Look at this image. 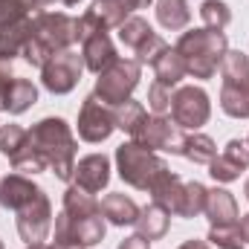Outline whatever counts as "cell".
Segmentation results:
<instances>
[{
	"label": "cell",
	"instance_id": "6da1fadb",
	"mask_svg": "<svg viewBox=\"0 0 249 249\" xmlns=\"http://www.w3.org/2000/svg\"><path fill=\"white\" fill-rule=\"evenodd\" d=\"M32 26L35 32L23 47V61L29 67L41 70L55 53L72 50V44H78V20L64 12H38Z\"/></svg>",
	"mask_w": 249,
	"mask_h": 249
},
{
	"label": "cell",
	"instance_id": "7a4b0ae2",
	"mask_svg": "<svg viewBox=\"0 0 249 249\" xmlns=\"http://www.w3.org/2000/svg\"><path fill=\"white\" fill-rule=\"evenodd\" d=\"M35 151L44 157L47 168H53V174L58 180H72V168H75V136L70 130V124L58 116H47L41 122L32 124L29 130Z\"/></svg>",
	"mask_w": 249,
	"mask_h": 249
},
{
	"label": "cell",
	"instance_id": "3957f363",
	"mask_svg": "<svg viewBox=\"0 0 249 249\" xmlns=\"http://www.w3.org/2000/svg\"><path fill=\"white\" fill-rule=\"evenodd\" d=\"M183 61H186V72L194 75V78H212L217 70H220V61L223 55L229 53V41L220 29H188L180 35L177 47H174Z\"/></svg>",
	"mask_w": 249,
	"mask_h": 249
},
{
	"label": "cell",
	"instance_id": "277c9868",
	"mask_svg": "<svg viewBox=\"0 0 249 249\" xmlns=\"http://www.w3.org/2000/svg\"><path fill=\"white\" fill-rule=\"evenodd\" d=\"M220 107L232 119H249V55L229 50L220 61Z\"/></svg>",
	"mask_w": 249,
	"mask_h": 249
},
{
	"label": "cell",
	"instance_id": "5b68a950",
	"mask_svg": "<svg viewBox=\"0 0 249 249\" xmlns=\"http://www.w3.org/2000/svg\"><path fill=\"white\" fill-rule=\"evenodd\" d=\"M116 168H119V177L130 188H139V191H151V186L157 183V177L162 171H168L165 160L157 157L154 151L142 148L139 142H122L116 148Z\"/></svg>",
	"mask_w": 249,
	"mask_h": 249
},
{
	"label": "cell",
	"instance_id": "8992f818",
	"mask_svg": "<svg viewBox=\"0 0 249 249\" xmlns=\"http://www.w3.org/2000/svg\"><path fill=\"white\" fill-rule=\"evenodd\" d=\"M139 78H142V64L136 61V58H116L107 70L99 72L93 96L102 99L110 107H119L122 102L130 99V93L136 90Z\"/></svg>",
	"mask_w": 249,
	"mask_h": 249
},
{
	"label": "cell",
	"instance_id": "52a82bcc",
	"mask_svg": "<svg viewBox=\"0 0 249 249\" xmlns=\"http://www.w3.org/2000/svg\"><path fill=\"white\" fill-rule=\"evenodd\" d=\"M0 154L12 162L15 171H29V174L47 171V162L35 151L29 130L20 124H3L0 127Z\"/></svg>",
	"mask_w": 249,
	"mask_h": 249
},
{
	"label": "cell",
	"instance_id": "ba28073f",
	"mask_svg": "<svg viewBox=\"0 0 249 249\" xmlns=\"http://www.w3.org/2000/svg\"><path fill=\"white\" fill-rule=\"evenodd\" d=\"M133 142H139L148 151H168V154H183L186 145V133L183 127L168 119V116H145V122L139 124V130L130 136Z\"/></svg>",
	"mask_w": 249,
	"mask_h": 249
},
{
	"label": "cell",
	"instance_id": "9c48e42d",
	"mask_svg": "<svg viewBox=\"0 0 249 249\" xmlns=\"http://www.w3.org/2000/svg\"><path fill=\"white\" fill-rule=\"evenodd\" d=\"M212 116V102H209V93L203 87H177L171 93V119L180 124L183 130H197L209 122Z\"/></svg>",
	"mask_w": 249,
	"mask_h": 249
},
{
	"label": "cell",
	"instance_id": "30bf717a",
	"mask_svg": "<svg viewBox=\"0 0 249 249\" xmlns=\"http://www.w3.org/2000/svg\"><path fill=\"white\" fill-rule=\"evenodd\" d=\"M15 214H18V217H15L18 235H20V241H26V247L47 241V235H50V229H53V203H50V197H47L44 188H41L26 206H20Z\"/></svg>",
	"mask_w": 249,
	"mask_h": 249
},
{
	"label": "cell",
	"instance_id": "8fae6325",
	"mask_svg": "<svg viewBox=\"0 0 249 249\" xmlns=\"http://www.w3.org/2000/svg\"><path fill=\"white\" fill-rule=\"evenodd\" d=\"M81 72H84V58L75 50H64V53H55L50 61L41 67V81H44V87L50 93L67 96L81 81Z\"/></svg>",
	"mask_w": 249,
	"mask_h": 249
},
{
	"label": "cell",
	"instance_id": "7c38bea8",
	"mask_svg": "<svg viewBox=\"0 0 249 249\" xmlns=\"http://www.w3.org/2000/svg\"><path fill=\"white\" fill-rule=\"evenodd\" d=\"M116 130V113L110 105H105L102 99H96L93 93L84 99L81 110H78V136L84 142H105L110 139V133Z\"/></svg>",
	"mask_w": 249,
	"mask_h": 249
},
{
	"label": "cell",
	"instance_id": "4fadbf2b",
	"mask_svg": "<svg viewBox=\"0 0 249 249\" xmlns=\"http://www.w3.org/2000/svg\"><path fill=\"white\" fill-rule=\"evenodd\" d=\"M110 183V160L105 154H87L72 168V186L84 188L90 194H99Z\"/></svg>",
	"mask_w": 249,
	"mask_h": 249
},
{
	"label": "cell",
	"instance_id": "5bb4252c",
	"mask_svg": "<svg viewBox=\"0 0 249 249\" xmlns=\"http://www.w3.org/2000/svg\"><path fill=\"white\" fill-rule=\"evenodd\" d=\"M32 32H35V26H32L29 15L3 20L0 23V61L12 64L18 55H23V47L29 44Z\"/></svg>",
	"mask_w": 249,
	"mask_h": 249
},
{
	"label": "cell",
	"instance_id": "9a60e30c",
	"mask_svg": "<svg viewBox=\"0 0 249 249\" xmlns=\"http://www.w3.org/2000/svg\"><path fill=\"white\" fill-rule=\"evenodd\" d=\"M81 58H84V67L90 72L99 75L102 70H107L119 55H116V47H113V41H110L107 32H93V35H87L81 41Z\"/></svg>",
	"mask_w": 249,
	"mask_h": 249
},
{
	"label": "cell",
	"instance_id": "2e32d148",
	"mask_svg": "<svg viewBox=\"0 0 249 249\" xmlns=\"http://www.w3.org/2000/svg\"><path fill=\"white\" fill-rule=\"evenodd\" d=\"M38 191H41V186L32 183L29 177H23V174H6V177L0 180V206L9 209V212H18V209L26 206Z\"/></svg>",
	"mask_w": 249,
	"mask_h": 249
},
{
	"label": "cell",
	"instance_id": "e0dca14e",
	"mask_svg": "<svg viewBox=\"0 0 249 249\" xmlns=\"http://www.w3.org/2000/svg\"><path fill=\"white\" fill-rule=\"evenodd\" d=\"M203 214L209 217L212 226H229V223H238V217H241V214H238L235 194L226 191V188H209Z\"/></svg>",
	"mask_w": 249,
	"mask_h": 249
},
{
	"label": "cell",
	"instance_id": "ac0fdd59",
	"mask_svg": "<svg viewBox=\"0 0 249 249\" xmlns=\"http://www.w3.org/2000/svg\"><path fill=\"white\" fill-rule=\"evenodd\" d=\"M99 209H102V217H105L107 223H113V226H133L136 217H139L136 200L127 197V194H119V191L107 194V197L99 203Z\"/></svg>",
	"mask_w": 249,
	"mask_h": 249
},
{
	"label": "cell",
	"instance_id": "d6986e66",
	"mask_svg": "<svg viewBox=\"0 0 249 249\" xmlns=\"http://www.w3.org/2000/svg\"><path fill=\"white\" fill-rule=\"evenodd\" d=\"M168 223H171V212L162 209L160 203H151L145 209H139V217H136V235L145 238V241H160L165 232H168Z\"/></svg>",
	"mask_w": 249,
	"mask_h": 249
},
{
	"label": "cell",
	"instance_id": "ffe728a7",
	"mask_svg": "<svg viewBox=\"0 0 249 249\" xmlns=\"http://www.w3.org/2000/svg\"><path fill=\"white\" fill-rule=\"evenodd\" d=\"M183 177L180 174H174L171 168L168 171H162L160 177H157V183L151 186V197H154V203H160L162 209H168L171 214H177V209H180V200H183Z\"/></svg>",
	"mask_w": 249,
	"mask_h": 249
},
{
	"label": "cell",
	"instance_id": "44dd1931",
	"mask_svg": "<svg viewBox=\"0 0 249 249\" xmlns=\"http://www.w3.org/2000/svg\"><path fill=\"white\" fill-rule=\"evenodd\" d=\"M154 67V75H157V81L160 84H165V87H177L183 78H186V61H183V55L177 53V50H165L157 61L151 64Z\"/></svg>",
	"mask_w": 249,
	"mask_h": 249
},
{
	"label": "cell",
	"instance_id": "7402d4cb",
	"mask_svg": "<svg viewBox=\"0 0 249 249\" xmlns=\"http://www.w3.org/2000/svg\"><path fill=\"white\" fill-rule=\"evenodd\" d=\"M35 102H38V87H35L29 78H18V75H15V81H12V87H9V96H6V113L20 116V113H26Z\"/></svg>",
	"mask_w": 249,
	"mask_h": 249
},
{
	"label": "cell",
	"instance_id": "603a6c76",
	"mask_svg": "<svg viewBox=\"0 0 249 249\" xmlns=\"http://www.w3.org/2000/svg\"><path fill=\"white\" fill-rule=\"evenodd\" d=\"M64 212H67L72 220L90 217V214H102L99 200H96L90 191H84V188H78V186H70L64 191Z\"/></svg>",
	"mask_w": 249,
	"mask_h": 249
},
{
	"label": "cell",
	"instance_id": "cb8c5ba5",
	"mask_svg": "<svg viewBox=\"0 0 249 249\" xmlns=\"http://www.w3.org/2000/svg\"><path fill=\"white\" fill-rule=\"evenodd\" d=\"M157 20L171 32L186 29L188 20H191L188 0H157Z\"/></svg>",
	"mask_w": 249,
	"mask_h": 249
},
{
	"label": "cell",
	"instance_id": "d4e9b609",
	"mask_svg": "<svg viewBox=\"0 0 249 249\" xmlns=\"http://www.w3.org/2000/svg\"><path fill=\"white\" fill-rule=\"evenodd\" d=\"M67 217H70V214H67ZM70 226H72V235L78 238V244L84 249L102 244V241H105V232H107L102 214H90V217H78V220L70 217Z\"/></svg>",
	"mask_w": 249,
	"mask_h": 249
},
{
	"label": "cell",
	"instance_id": "484cf974",
	"mask_svg": "<svg viewBox=\"0 0 249 249\" xmlns=\"http://www.w3.org/2000/svg\"><path fill=\"white\" fill-rule=\"evenodd\" d=\"M183 157H186L188 162H194V165H209L214 157H217V145H214V139L212 136H206V133H191L186 136V145H183Z\"/></svg>",
	"mask_w": 249,
	"mask_h": 249
},
{
	"label": "cell",
	"instance_id": "4316f807",
	"mask_svg": "<svg viewBox=\"0 0 249 249\" xmlns=\"http://www.w3.org/2000/svg\"><path fill=\"white\" fill-rule=\"evenodd\" d=\"M151 35H154L151 23H148L145 18H139V15H130L122 26H119V41H122L127 50H133V53H136V50H139Z\"/></svg>",
	"mask_w": 249,
	"mask_h": 249
},
{
	"label": "cell",
	"instance_id": "83f0119b",
	"mask_svg": "<svg viewBox=\"0 0 249 249\" xmlns=\"http://www.w3.org/2000/svg\"><path fill=\"white\" fill-rule=\"evenodd\" d=\"M206 194H209V188L203 186V183H197V180L186 183L180 209H177V217H197V214H203V209H206Z\"/></svg>",
	"mask_w": 249,
	"mask_h": 249
},
{
	"label": "cell",
	"instance_id": "f1b7e54d",
	"mask_svg": "<svg viewBox=\"0 0 249 249\" xmlns=\"http://www.w3.org/2000/svg\"><path fill=\"white\" fill-rule=\"evenodd\" d=\"M113 113H116V127L119 130H124V133H136L139 130V124L145 122V105L142 102H133V99H127V102H122L119 107H113Z\"/></svg>",
	"mask_w": 249,
	"mask_h": 249
},
{
	"label": "cell",
	"instance_id": "f546056e",
	"mask_svg": "<svg viewBox=\"0 0 249 249\" xmlns=\"http://www.w3.org/2000/svg\"><path fill=\"white\" fill-rule=\"evenodd\" d=\"M200 18H203V23L209 26V29H226L229 23H232V9L223 3V0H206L203 6H200Z\"/></svg>",
	"mask_w": 249,
	"mask_h": 249
},
{
	"label": "cell",
	"instance_id": "4dcf8cb0",
	"mask_svg": "<svg viewBox=\"0 0 249 249\" xmlns=\"http://www.w3.org/2000/svg\"><path fill=\"white\" fill-rule=\"evenodd\" d=\"M209 244L217 249H244V235H241V226L238 223H229V226H212L209 229Z\"/></svg>",
	"mask_w": 249,
	"mask_h": 249
},
{
	"label": "cell",
	"instance_id": "1f68e13d",
	"mask_svg": "<svg viewBox=\"0 0 249 249\" xmlns=\"http://www.w3.org/2000/svg\"><path fill=\"white\" fill-rule=\"evenodd\" d=\"M50 249H84L81 244H78V238L72 235V226H70L67 212L55 214V238H53Z\"/></svg>",
	"mask_w": 249,
	"mask_h": 249
},
{
	"label": "cell",
	"instance_id": "d6a6232c",
	"mask_svg": "<svg viewBox=\"0 0 249 249\" xmlns=\"http://www.w3.org/2000/svg\"><path fill=\"white\" fill-rule=\"evenodd\" d=\"M241 171H244V168H241L238 162H232L229 157H223V154L209 162V174H212L217 183H232V180L241 177Z\"/></svg>",
	"mask_w": 249,
	"mask_h": 249
},
{
	"label": "cell",
	"instance_id": "836d02e7",
	"mask_svg": "<svg viewBox=\"0 0 249 249\" xmlns=\"http://www.w3.org/2000/svg\"><path fill=\"white\" fill-rule=\"evenodd\" d=\"M148 107L157 113V116H165V110H171V87L154 81L148 87Z\"/></svg>",
	"mask_w": 249,
	"mask_h": 249
},
{
	"label": "cell",
	"instance_id": "e575fe53",
	"mask_svg": "<svg viewBox=\"0 0 249 249\" xmlns=\"http://www.w3.org/2000/svg\"><path fill=\"white\" fill-rule=\"evenodd\" d=\"M32 9H38L35 0H0V23L12 20V18H23Z\"/></svg>",
	"mask_w": 249,
	"mask_h": 249
},
{
	"label": "cell",
	"instance_id": "d590c367",
	"mask_svg": "<svg viewBox=\"0 0 249 249\" xmlns=\"http://www.w3.org/2000/svg\"><path fill=\"white\" fill-rule=\"evenodd\" d=\"M223 157H229L241 168H249V142L247 139H229L226 148H223Z\"/></svg>",
	"mask_w": 249,
	"mask_h": 249
},
{
	"label": "cell",
	"instance_id": "8d00e7d4",
	"mask_svg": "<svg viewBox=\"0 0 249 249\" xmlns=\"http://www.w3.org/2000/svg\"><path fill=\"white\" fill-rule=\"evenodd\" d=\"M12 81H15V75H12V64L0 61V110H6V96H9Z\"/></svg>",
	"mask_w": 249,
	"mask_h": 249
},
{
	"label": "cell",
	"instance_id": "74e56055",
	"mask_svg": "<svg viewBox=\"0 0 249 249\" xmlns=\"http://www.w3.org/2000/svg\"><path fill=\"white\" fill-rule=\"evenodd\" d=\"M116 249H151V241H145V238H139V235H130V238H124Z\"/></svg>",
	"mask_w": 249,
	"mask_h": 249
},
{
	"label": "cell",
	"instance_id": "f35d334b",
	"mask_svg": "<svg viewBox=\"0 0 249 249\" xmlns=\"http://www.w3.org/2000/svg\"><path fill=\"white\" fill-rule=\"evenodd\" d=\"M124 3H127V9H130V12H136V9H148L154 0H124Z\"/></svg>",
	"mask_w": 249,
	"mask_h": 249
},
{
	"label": "cell",
	"instance_id": "ab89813d",
	"mask_svg": "<svg viewBox=\"0 0 249 249\" xmlns=\"http://www.w3.org/2000/svg\"><path fill=\"white\" fill-rule=\"evenodd\" d=\"M238 226H241V235H244V241L249 244V212L241 217V220H238Z\"/></svg>",
	"mask_w": 249,
	"mask_h": 249
},
{
	"label": "cell",
	"instance_id": "60d3db41",
	"mask_svg": "<svg viewBox=\"0 0 249 249\" xmlns=\"http://www.w3.org/2000/svg\"><path fill=\"white\" fill-rule=\"evenodd\" d=\"M177 249H212L206 241H186L183 247H177Z\"/></svg>",
	"mask_w": 249,
	"mask_h": 249
},
{
	"label": "cell",
	"instance_id": "b9f144b4",
	"mask_svg": "<svg viewBox=\"0 0 249 249\" xmlns=\"http://www.w3.org/2000/svg\"><path fill=\"white\" fill-rule=\"evenodd\" d=\"M50 3H55V0H35V6H38V9H44V6H50Z\"/></svg>",
	"mask_w": 249,
	"mask_h": 249
},
{
	"label": "cell",
	"instance_id": "7bdbcfd3",
	"mask_svg": "<svg viewBox=\"0 0 249 249\" xmlns=\"http://www.w3.org/2000/svg\"><path fill=\"white\" fill-rule=\"evenodd\" d=\"M26 249H50V247H47V244H29Z\"/></svg>",
	"mask_w": 249,
	"mask_h": 249
},
{
	"label": "cell",
	"instance_id": "ee69618b",
	"mask_svg": "<svg viewBox=\"0 0 249 249\" xmlns=\"http://www.w3.org/2000/svg\"><path fill=\"white\" fill-rule=\"evenodd\" d=\"M58 3H64V6H75L78 0H58Z\"/></svg>",
	"mask_w": 249,
	"mask_h": 249
},
{
	"label": "cell",
	"instance_id": "f6af8a7d",
	"mask_svg": "<svg viewBox=\"0 0 249 249\" xmlns=\"http://www.w3.org/2000/svg\"><path fill=\"white\" fill-rule=\"evenodd\" d=\"M244 194H247V200H249V180L244 183Z\"/></svg>",
	"mask_w": 249,
	"mask_h": 249
},
{
	"label": "cell",
	"instance_id": "bcb514c9",
	"mask_svg": "<svg viewBox=\"0 0 249 249\" xmlns=\"http://www.w3.org/2000/svg\"><path fill=\"white\" fill-rule=\"evenodd\" d=\"M0 249H3V241H0Z\"/></svg>",
	"mask_w": 249,
	"mask_h": 249
},
{
	"label": "cell",
	"instance_id": "7dc6e473",
	"mask_svg": "<svg viewBox=\"0 0 249 249\" xmlns=\"http://www.w3.org/2000/svg\"><path fill=\"white\" fill-rule=\"evenodd\" d=\"M247 142H249V136H247Z\"/></svg>",
	"mask_w": 249,
	"mask_h": 249
}]
</instances>
